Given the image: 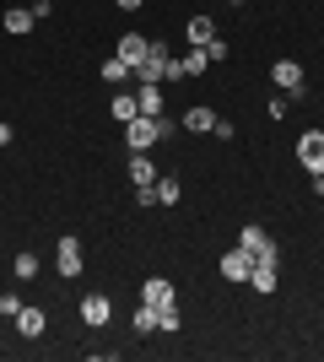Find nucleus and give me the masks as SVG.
I'll return each instance as SVG.
<instances>
[{
  "label": "nucleus",
  "mask_w": 324,
  "mask_h": 362,
  "mask_svg": "<svg viewBox=\"0 0 324 362\" xmlns=\"http://www.w3.org/2000/svg\"><path fill=\"white\" fill-rule=\"evenodd\" d=\"M130 330H136V335H152L157 330V303H140L136 314H130Z\"/></svg>",
  "instance_id": "6ab92c4d"
},
{
  "label": "nucleus",
  "mask_w": 324,
  "mask_h": 362,
  "mask_svg": "<svg viewBox=\"0 0 324 362\" xmlns=\"http://www.w3.org/2000/svg\"><path fill=\"white\" fill-rule=\"evenodd\" d=\"M11 141H16V130H11V124H0V146H11Z\"/></svg>",
  "instance_id": "c85d7f7f"
},
{
  "label": "nucleus",
  "mask_w": 324,
  "mask_h": 362,
  "mask_svg": "<svg viewBox=\"0 0 324 362\" xmlns=\"http://www.w3.org/2000/svg\"><path fill=\"white\" fill-rule=\"evenodd\" d=\"M103 81H114V87H124V81H136V71L114 54V60H103Z\"/></svg>",
  "instance_id": "412c9836"
},
{
  "label": "nucleus",
  "mask_w": 324,
  "mask_h": 362,
  "mask_svg": "<svg viewBox=\"0 0 324 362\" xmlns=\"http://www.w3.org/2000/svg\"><path fill=\"white\" fill-rule=\"evenodd\" d=\"M76 314H81V325H87V330H103L108 319H114V303H108L103 292H87V298H81V308H76Z\"/></svg>",
  "instance_id": "0eeeda50"
},
{
  "label": "nucleus",
  "mask_w": 324,
  "mask_h": 362,
  "mask_svg": "<svg viewBox=\"0 0 324 362\" xmlns=\"http://www.w3.org/2000/svg\"><path fill=\"white\" fill-rule=\"evenodd\" d=\"M211 136H216V141H232V136H238V124H232V119H222V114H216V124H211Z\"/></svg>",
  "instance_id": "a878e982"
},
{
  "label": "nucleus",
  "mask_w": 324,
  "mask_h": 362,
  "mask_svg": "<svg viewBox=\"0 0 324 362\" xmlns=\"http://www.w3.org/2000/svg\"><path fill=\"white\" fill-rule=\"evenodd\" d=\"M184 38H189V49H205L211 38H222V33H216L211 16H189V22H184Z\"/></svg>",
  "instance_id": "ddd939ff"
},
{
  "label": "nucleus",
  "mask_w": 324,
  "mask_h": 362,
  "mask_svg": "<svg viewBox=\"0 0 324 362\" xmlns=\"http://www.w3.org/2000/svg\"><path fill=\"white\" fill-rule=\"evenodd\" d=\"M179 124H184V130H195V136H211L216 114H211L205 103H195V108H184V119H179Z\"/></svg>",
  "instance_id": "dca6fc26"
},
{
  "label": "nucleus",
  "mask_w": 324,
  "mask_h": 362,
  "mask_svg": "<svg viewBox=\"0 0 324 362\" xmlns=\"http://www.w3.org/2000/svg\"><path fill=\"white\" fill-rule=\"evenodd\" d=\"M146 54H152V38H146V33H124V38H119V60L130 65V71H136Z\"/></svg>",
  "instance_id": "1a4fd4ad"
},
{
  "label": "nucleus",
  "mask_w": 324,
  "mask_h": 362,
  "mask_svg": "<svg viewBox=\"0 0 324 362\" xmlns=\"http://www.w3.org/2000/svg\"><path fill=\"white\" fill-rule=\"evenodd\" d=\"M179 65H184V81H189V76H205V65H211V60H205V49H184Z\"/></svg>",
  "instance_id": "4be33fe9"
},
{
  "label": "nucleus",
  "mask_w": 324,
  "mask_h": 362,
  "mask_svg": "<svg viewBox=\"0 0 324 362\" xmlns=\"http://www.w3.org/2000/svg\"><path fill=\"white\" fill-rule=\"evenodd\" d=\"M276 281H281L276 259H254V271H248V287H254V292H265V298H270V292H276Z\"/></svg>",
  "instance_id": "f8f14e48"
},
{
  "label": "nucleus",
  "mask_w": 324,
  "mask_h": 362,
  "mask_svg": "<svg viewBox=\"0 0 324 362\" xmlns=\"http://www.w3.org/2000/svg\"><path fill=\"white\" fill-rule=\"evenodd\" d=\"M108 114H114V119H119V124H130V119H136V114H140V103H136V92H124V87H119V98H114V103H108Z\"/></svg>",
  "instance_id": "a211bd4d"
},
{
  "label": "nucleus",
  "mask_w": 324,
  "mask_h": 362,
  "mask_svg": "<svg viewBox=\"0 0 324 362\" xmlns=\"http://www.w3.org/2000/svg\"><path fill=\"white\" fill-rule=\"evenodd\" d=\"M16 330L28 335V341H38V335L49 330V314L38 308V303H22V314H16Z\"/></svg>",
  "instance_id": "9d476101"
},
{
  "label": "nucleus",
  "mask_w": 324,
  "mask_h": 362,
  "mask_svg": "<svg viewBox=\"0 0 324 362\" xmlns=\"http://www.w3.org/2000/svg\"><path fill=\"white\" fill-rule=\"evenodd\" d=\"M168 65H173V49L162 38H152V54L136 65V87H162L168 81Z\"/></svg>",
  "instance_id": "f03ea898"
},
{
  "label": "nucleus",
  "mask_w": 324,
  "mask_h": 362,
  "mask_svg": "<svg viewBox=\"0 0 324 362\" xmlns=\"http://www.w3.org/2000/svg\"><path fill=\"white\" fill-rule=\"evenodd\" d=\"M114 6H119V11H140V6H146V0H114Z\"/></svg>",
  "instance_id": "cd10ccee"
},
{
  "label": "nucleus",
  "mask_w": 324,
  "mask_h": 362,
  "mask_svg": "<svg viewBox=\"0 0 324 362\" xmlns=\"http://www.w3.org/2000/svg\"><path fill=\"white\" fill-rule=\"evenodd\" d=\"M292 151H297V163L308 168V173H324V130H303Z\"/></svg>",
  "instance_id": "423d86ee"
},
{
  "label": "nucleus",
  "mask_w": 324,
  "mask_h": 362,
  "mask_svg": "<svg viewBox=\"0 0 324 362\" xmlns=\"http://www.w3.org/2000/svg\"><path fill=\"white\" fill-rule=\"evenodd\" d=\"M32 22H38V16H32L28 6H11V11L0 16V28L11 33V38H28V33H32Z\"/></svg>",
  "instance_id": "2eb2a0df"
},
{
  "label": "nucleus",
  "mask_w": 324,
  "mask_h": 362,
  "mask_svg": "<svg viewBox=\"0 0 324 362\" xmlns=\"http://www.w3.org/2000/svg\"><path fill=\"white\" fill-rule=\"evenodd\" d=\"M238 249H248L254 259H281V243L270 238L260 222H244V227H238Z\"/></svg>",
  "instance_id": "20e7f679"
},
{
  "label": "nucleus",
  "mask_w": 324,
  "mask_h": 362,
  "mask_svg": "<svg viewBox=\"0 0 324 362\" xmlns=\"http://www.w3.org/2000/svg\"><path fill=\"white\" fill-rule=\"evenodd\" d=\"M22 314V298H16V292H0V319H16Z\"/></svg>",
  "instance_id": "393cba45"
},
{
  "label": "nucleus",
  "mask_w": 324,
  "mask_h": 362,
  "mask_svg": "<svg viewBox=\"0 0 324 362\" xmlns=\"http://www.w3.org/2000/svg\"><path fill=\"white\" fill-rule=\"evenodd\" d=\"M119 130H124V146H130V151H152L157 141H168L179 124H173L168 114H157V119H152V114H136V119L119 124Z\"/></svg>",
  "instance_id": "f257e3e1"
},
{
  "label": "nucleus",
  "mask_w": 324,
  "mask_h": 362,
  "mask_svg": "<svg viewBox=\"0 0 324 362\" xmlns=\"http://www.w3.org/2000/svg\"><path fill=\"white\" fill-rule=\"evenodd\" d=\"M162 92H168V87H136L140 114H152V119H157V114H162Z\"/></svg>",
  "instance_id": "aec40b11"
},
{
  "label": "nucleus",
  "mask_w": 324,
  "mask_h": 362,
  "mask_svg": "<svg viewBox=\"0 0 324 362\" xmlns=\"http://www.w3.org/2000/svg\"><path fill=\"white\" fill-rule=\"evenodd\" d=\"M140 303H157V308H162V303H179V292H173L168 276H146V281H140Z\"/></svg>",
  "instance_id": "9b49d317"
},
{
  "label": "nucleus",
  "mask_w": 324,
  "mask_h": 362,
  "mask_svg": "<svg viewBox=\"0 0 324 362\" xmlns=\"http://www.w3.org/2000/svg\"><path fill=\"white\" fill-rule=\"evenodd\" d=\"M11 276H16V281H32V276H38V255H16L11 259Z\"/></svg>",
  "instance_id": "b1692460"
},
{
  "label": "nucleus",
  "mask_w": 324,
  "mask_h": 362,
  "mask_svg": "<svg viewBox=\"0 0 324 362\" xmlns=\"http://www.w3.org/2000/svg\"><path fill=\"white\" fill-rule=\"evenodd\" d=\"M130 184H136V189H152L157 184V163L146 151H130Z\"/></svg>",
  "instance_id": "4468645a"
},
{
  "label": "nucleus",
  "mask_w": 324,
  "mask_h": 362,
  "mask_svg": "<svg viewBox=\"0 0 324 362\" xmlns=\"http://www.w3.org/2000/svg\"><path fill=\"white\" fill-rule=\"evenodd\" d=\"M205 60H211V65L227 60V44H222V38H211V44H205Z\"/></svg>",
  "instance_id": "bb28decb"
},
{
  "label": "nucleus",
  "mask_w": 324,
  "mask_h": 362,
  "mask_svg": "<svg viewBox=\"0 0 324 362\" xmlns=\"http://www.w3.org/2000/svg\"><path fill=\"white\" fill-rule=\"evenodd\" d=\"M248 271H254V255L232 243L227 255H222V276H227V281H248Z\"/></svg>",
  "instance_id": "6e6552de"
},
{
  "label": "nucleus",
  "mask_w": 324,
  "mask_h": 362,
  "mask_svg": "<svg viewBox=\"0 0 324 362\" xmlns=\"http://www.w3.org/2000/svg\"><path fill=\"white\" fill-rule=\"evenodd\" d=\"M152 195H157V206H179V195H184V184L173 179V173H157Z\"/></svg>",
  "instance_id": "f3484780"
},
{
  "label": "nucleus",
  "mask_w": 324,
  "mask_h": 362,
  "mask_svg": "<svg viewBox=\"0 0 324 362\" xmlns=\"http://www.w3.org/2000/svg\"><path fill=\"white\" fill-rule=\"evenodd\" d=\"M179 325H184V314H179V303H162V308H157V330H179Z\"/></svg>",
  "instance_id": "5701e85b"
},
{
  "label": "nucleus",
  "mask_w": 324,
  "mask_h": 362,
  "mask_svg": "<svg viewBox=\"0 0 324 362\" xmlns=\"http://www.w3.org/2000/svg\"><path fill=\"white\" fill-rule=\"evenodd\" d=\"M270 87H276L287 103H297V98L308 92V76H303V65H297V60H276V65H270Z\"/></svg>",
  "instance_id": "7ed1b4c3"
},
{
  "label": "nucleus",
  "mask_w": 324,
  "mask_h": 362,
  "mask_svg": "<svg viewBox=\"0 0 324 362\" xmlns=\"http://www.w3.org/2000/svg\"><path fill=\"white\" fill-rule=\"evenodd\" d=\"M54 265H60L65 281H76V276L87 271V259H81V238H76V233H65V238H60V249H54Z\"/></svg>",
  "instance_id": "39448f33"
}]
</instances>
